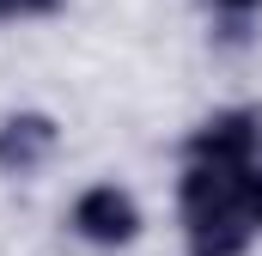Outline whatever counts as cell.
Segmentation results:
<instances>
[{"label":"cell","mask_w":262,"mask_h":256,"mask_svg":"<svg viewBox=\"0 0 262 256\" xmlns=\"http://www.w3.org/2000/svg\"><path fill=\"white\" fill-rule=\"evenodd\" d=\"M256 153H262V110H250V104L213 110V116L189 134V165L226 171V177L256 171Z\"/></svg>","instance_id":"cell-1"},{"label":"cell","mask_w":262,"mask_h":256,"mask_svg":"<svg viewBox=\"0 0 262 256\" xmlns=\"http://www.w3.org/2000/svg\"><path fill=\"white\" fill-rule=\"evenodd\" d=\"M67 220H73V232H79L85 244H104V250L140 238V201H134L122 183H92V189H79Z\"/></svg>","instance_id":"cell-2"},{"label":"cell","mask_w":262,"mask_h":256,"mask_svg":"<svg viewBox=\"0 0 262 256\" xmlns=\"http://www.w3.org/2000/svg\"><path fill=\"white\" fill-rule=\"evenodd\" d=\"M61 146V128L43 110H12L0 116V171L6 177H37Z\"/></svg>","instance_id":"cell-3"},{"label":"cell","mask_w":262,"mask_h":256,"mask_svg":"<svg viewBox=\"0 0 262 256\" xmlns=\"http://www.w3.org/2000/svg\"><path fill=\"white\" fill-rule=\"evenodd\" d=\"M183 238H189V256H244L250 250V226L238 214H201V220H183Z\"/></svg>","instance_id":"cell-4"},{"label":"cell","mask_w":262,"mask_h":256,"mask_svg":"<svg viewBox=\"0 0 262 256\" xmlns=\"http://www.w3.org/2000/svg\"><path fill=\"white\" fill-rule=\"evenodd\" d=\"M238 220H244L250 232H262V165L238 177Z\"/></svg>","instance_id":"cell-5"},{"label":"cell","mask_w":262,"mask_h":256,"mask_svg":"<svg viewBox=\"0 0 262 256\" xmlns=\"http://www.w3.org/2000/svg\"><path fill=\"white\" fill-rule=\"evenodd\" d=\"M61 0H0V18H43V12H55Z\"/></svg>","instance_id":"cell-6"},{"label":"cell","mask_w":262,"mask_h":256,"mask_svg":"<svg viewBox=\"0 0 262 256\" xmlns=\"http://www.w3.org/2000/svg\"><path fill=\"white\" fill-rule=\"evenodd\" d=\"M207 6H213V12H226V18H250L262 0H207Z\"/></svg>","instance_id":"cell-7"}]
</instances>
